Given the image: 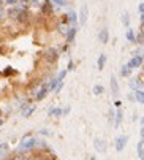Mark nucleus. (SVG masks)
<instances>
[{
	"mask_svg": "<svg viewBox=\"0 0 144 160\" xmlns=\"http://www.w3.org/2000/svg\"><path fill=\"white\" fill-rule=\"evenodd\" d=\"M93 148L97 149V152H105L106 151V143L102 138H95L93 140Z\"/></svg>",
	"mask_w": 144,
	"mask_h": 160,
	"instance_id": "nucleus-14",
	"label": "nucleus"
},
{
	"mask_svg": "<svg viewBox=\"0 0 144 160\" xmlns=\"http://www.w3.org/2000/svg\"><path fill=\"white\" fill-rule=\"evenodd\" d=\"M132 72H133V70L125 63V65L121 67V70H119V75H121L122 78H130V76H132Z\"/></svg>",
	"mask_w": 144,
	"mask_h": 160,
	"instance_id": "nucleus-17",
	"label": "nucleus"
},
{
	"mask_svg": "<svg viewBox=\"0 0 144 160\" xmlns=\"http://www.w3.org/2000/svg\"><path fill=\"white\" fill-rule=\"evenodd\" d=\"M30 11L29 10H22L19 14H17V18L14 19V22H16V24H19V26H27L29 24V22H30Z\"/></svg>",
	"mask_w": 144,
	"mask_h": 160,
	"instance_id": "nucleus-4",
	"label": "nucleus"
},
{
	"mask_svg": "<svg viewBox=\"0 0 144 160\" xmlns=\"http://www.w3.org/2000/svg\"><path fill=\"white\" fill-rule=\"evenodd\" d=\"M11 158L13 160H29L30 155H29V152H16L14 155H11Z\"/></svg>",
	"mask_w": 144,
	"mask_h": 160,
	"instance_id": "nucleus-22",
	"label": "nucleus"
},
{
	"mask_svg": "<svg viewBox=\"0 0 144 160\" xmlns=\"http://www.w3.org/2000/svg\"><path fill=\"white\" fill-rule=\"evenodd\" d=\"M47 116H51V118H62V108L60 106H49V109H47Z\"/></svg>",
	"mask_w": 144,
	"mask_h": 160,
	"instance_id": "nucleus-12",
	"label": "nucleus"
},
{
	"mask_svg": "<svg viewBox=\"0 0 144 160\" xmlns=\"http://www.w3.org/2000/svg\"><path fill=\"white\" fill-rule=\"evenodd\" d=\"M54 3V7H67L68 5V0H51Z\"/></svg>",
	"mask_w": 144,
	"mask_h": 160,
	"instance_id": "nucleus-29",
	"label": "nucleus"
},
{
	"mask_svg": "<svg viewBox=\"0 0 144 160\" xmlns=\"http://www.w3.org/2000/svg\"><path fill=\"white\" fill-rule=\"evenodd\" d=\"M67 73H68L67 70H60V72H59V73L56 75V78H57V79H59V81L62 82V81L65 79V76H67Z\"/></svg>",
	"mask_w": 144,
	"mask_h": 160,
	"instance_id": "nucleus-31",
	"label": "nucleus"
},
{
	"mask_svg": "<svg viewBox=\"0 0 144 160\" xmlns=\"http://www.w3.org/2000/svg\"><path fill=\"white\" fill-rule=\"evenodd\" d=\"M138 11H139V14L144 13V2H141V3L138 5Z\"/></svg>",
	"mask_w": 144,
	"mask_h": 160,
	"instance_id": "nucleus-38",
	"label": "nucleus"
},
{
	"mask_svg": "<svg viewBox=\"0 0 144 160\" xmlns=\"http://www.w3.org/2000/svg\"><path fill=\"white\" fill-rule=\"evenodd\" d=\"M21 2V0H3V5H7V7H14V5H17Z\"/></svg>",
	"mask_w": 144,
	"mask_h": 160,
	"instance_id": "nucleus-33",
	"label": "nucleus"
},
{
	"mask_svg": "<svg viewBox=\"0 0 144 160\" xmlns=\"http://www.w3.org/2000/svg\"><path fill=\"white\" fill-rule=\"evenodd\" d=\"M37 143H38V138H35V136H30L27 140H21V144L17 146L16 152H30L37 149Z\"/></svg>",
	"mask_w": 144,
	"mask_h": 160,
	"instance_id": "nucleus-2",
	"label": "nucleus"
},
{
	"mask_svg": "<svg viewBox=\"0 0 144 160\" xmlns=\"http://www.w3.org/2000/svg\"><path fill=\"white\" fill-rule=\"evenodd\" d=\"M87 18H89V8H87V5H81V10L78 14V24L84 26L87 22Z\"/></svg>",
	"mask_w": 144,
	"mask_h": 160,
	"instance_id": "nucleus-8",
	"label": "nucleus"
},
{
	"mask_svg": "<svg viewBox=\"0 0 144 160\" xmlns=\"http://www.w3.org/2000/svg\"><path fill=\"white\" fill-rule=\"evenodd\" d=\"M5 16V8H3V5H0V18H3Z\"/></svg>",
	"mask_w": 144,
	"mask_h": 160,
	"instance_id": "nucleus-43",
	"label": "nucleus"
},
{
	"mask_svg": "<svg viewBox=\"0 0 144 160\" xmlns=\"http://www.w3.org/2000/svg\"><path fill=\"white\" fill-rule=\"evenodd\" d=\"M103 92H105V87H103L102 84H95L93 89H92V94H93V95H102Z\"/></svg>",
	"mask_w": 144,
	"mask_h": 160,
	"instance_id": "nucleus-25",
	"label": "nucleus"
},
{
	"mask_svg": "<svg viewBox=\"0 0 144 160\" xmlns=\"http://www.w3.org/2000/svg\"><path fill=\"white\" fill-rule=\"evenodd\" d=\"M106 60H108L106 54H100L98 56V59H97V68L98 70H103V68L106 67Z\"/></svg>",
	"mask_w": 144,
	"mask_h": 160,
	"instance_id": "nucleus-21",
	"label": "nucleus"
},
{
	"mask_svg": "<svg viewBox=\"0 0 144 160\" xmlns=\"http://www.w3.org/2000/svg\"><path fill=\"white\" fill-rule=\"evenodd\" d=\"M136 151H138L139 160H144V140H139V143H138V146H136Z\"/></svg>",
	"mask_w": 144,
	"mask_h": 160,
	"instance_id": "nucleus-24",
	"label": "nucleus"
},
{
	"mask_svg": "<svg viewBox=\"0 0 144 160\" xmlns=\"http://www.w3.org/2000/svg\"><path fill=\"white\" fill-rule=\"evenodd\" d=\"M59 57H60V51H59L57 48H54V46L44 49V52H43V60H44L47 65H54V63H57Z\"/></svg>",
	"mask_w": 144,
	"mask_h": 160,
	"instance_id": "nucleus-1",
	"label": "nucleus"
},
{
	"mask_svg": "<svg viewBox=\"0 0 144 160\" xmlns=\"http://www.w3.org/2000/svg\"><path fill=\"white\" fill-rule=\"evenodd\" d=\"M68 49H70V44H68V43H65V44H63V46L60 48V52H67Z\"/></svg>",
	"mask_w": 144,
	"mask_h": 160,
	"instance_id": "nucleus-36",
	"label": "nucleus"
},
{
	"mask_svg": "<svg viewBox=\"0 0 144 160\" xmlns=\"http://www.w3.org/2000/svg\"><path fill=\"white\" fill-rule=\"evenodd\" d=\"M30 136H33V133H32V132H27L26 135L22 136V140H27V138H30Z\"/></svg>",
	"mask_w": 144,
	"mask_h": 160,
	"instance_id": "nucleus-41",
	"label": "nucleus"
},
{
	"mask_svg": "<svg viewBox=\"0 0 144 160\" xmlns=\"http://www.w3.org/2000/svg\"><path fill=\"white\" fill-rule=\"evenodd\" d=\"M98 40H100L102 44H106V43L109 41V30H108V27H103V29L98 32Z\"/></svg>",
	"mask_w": 144,
	"mask_h": 160,
	"instance_id": "nucleus-13",
	"label": "nucleus"
},
{
	"mask_svg": "<svg viewBox=\"0 0 144 160\" xmlns=\"http://www.w3.org/2000/svg\"><path fill=\"white\" fill-rule=\"evenodd\" d=\"M128 86H130V89L132 90H138V89H141L142 87V84H141V81H139V78L138 76H130V81H128Z\"/></svg>",
	"mask_w": 144,
	"mask_h": 160,
	"instance_id": "nucleus-16",
	"label": "nucleus"
},
{
	"mask_svg": "<svg viewBox=\"0 0 144 160\" xmlns=\"http://www.w3.org/2000/svg\"><path fill=\"white\" fill-rule=\"evenodd\" d=\"M76 33H78V27H70L67 35H65V43H68V44L73 43L75 38H76Z\"/></svg>",
	"mask_w": 144,
	"mask_h": 160,
	"instance_id": "nucleus-10",
	"label": "nucleus"
},
{
	"mask_svg": "<svg viewBox=\"0 0 144 160\" xmlns=\"http://www.w3.org/2000/svg\"><path fill=\"white\" fill-rule=\"evenodd\" d=\"M40 13L43 16H52L54 14V3L51 2V0H44V2L41 3V7H40Z\"/></svg>",
	"mask_w": 144,
	"mask_h": 160,
	"instance_id": "nucleus-5",
	"label": "nucleus"
},
{
	"mask_svg": "<svg viewBox=\"0 0 144 160\" xmlns=\"http://www.w3.org/2000/svg\"><path fill=\"white\" fill-rule=\"evenodd\" d=\"M0 5H3V0H0Z\"/></svg>",
	"mask_w": 144,
	"mask_h": 160,
	"instance_id": "nucleus-49",
	"label": "nucleus"
},
{
	"mask_svg": "<svg viewBox=\"0 0 144 160\" xmlns=\"http://www.w3.org/2000/svg\"><path fill=\"white\" fill-rule=\"evenodd\" d=\"M127 65L132 68V70H135V68H141L142 65H144V59H142V54H138V56H133L128 62H127Z\"/></svg>",
	"mask_w": 144,
	"mask_h": 160,
	"instance_id": "nucleus-7",
	"label": "nucleus"
},
{
	"mask_svg": "<svg viewBox=\"0 0 144 160\" xmlns=\"http://www.w3.org/2000/svg\"><path fill=\"white\" fill-rule=\"evenodd\" d=\"M133 94H135V102H136V103H141V105H144V89L133 90Z\"/></svg>",
	"mask_w": 144,
	"mask_h": 160,
	"instance_id": "nucleus-19",
	"label": "nucleus"
},
{
	"mask_svg": "<svg viewBox=\"0 0 144 160\" xmlns=\"http://www.w3.org/2000/svg\"><path fill=\"white\" fill-rule=\"evenodd\" d=\"M142 67H144V65H142ZM138 78H139V81H141V84L144 86V68H142V72L139 73V76H138Z\"/></svg>",
	"mask_w": 144,
	"mask_h": 160,
	"instance_id": "nucleus-37",
	"label": "nucleus"
},
{
	"mask_svg": "<svg viewBox=\"0 0 144 160\" xmlns=\"http://www.w3.org/2000/svg\"><path fill=\"white\" fill-rule=\"evenodd\" d=\"M70 27H71L70 24H65V22H62V21H59V22H57V30H59V33H60V35H63V37L67 35V32H68V29H70Z\"/></svg>",
	"mask_w": 144,
	"mask_h": 160,
	"instance_id": "nucleus-20",
	"label": "nucleus"
},
{
	"mask_svg": "<svg viewBox=\"0 0 144 160\" xmlns=\"http://www.w3.org/2000/svg\"><path fill=\"white\" fill-rule=\"evenodd\" d=\"M136 44H139V46H144V33H138L136 35Z\"/></svg>",
	"mask_w": 144,
	"mask_h": 160,
	"instance_id": "nucleus-30",
	"label": "nucleus"
},
{
	"mask_svg": "<svg viewBox=\"0 0 144 160\" xmlns=\"http://www.w3.org/2000/svg\"><path fill=\"white\" fill-rule=\"evenodd\" d=\"M122 121H124V111H122L121 108H117V109H116V114H114V121H112L114 128H119V127H121Z\"/></svg>",
	"mask_w": 144,
	"mask_h": 160,
	"instance_id": "nucleus-9",
	"label": "nucleus"
},
{
	"mask_svg": "<svg viewBox=\"0 0 144 160\" xmlns=\"http://www.w3.org/2000/svg\"><path fill=\"white\" fill-rule=\"evenodd\" d=\"M127 143H128V136H127V135H119L117 138L114 140V148H116V151H117V152H122V151L125 149Z\"/></svg>",
	"mask_w": 144,
	"mask_h": 160,
	"instance_id": "nucleus-6",
	"label": "nucleus"
},
{
	"mask_svg": "<svg viewBox=\"0 0 144 160\" xmlns=\"http://www.w3.org/2000/svg\"><path fill=\"white\" fill-rule=\"evenodd\" d=\"M3 124H5V119H3V118H2V114H0V127H2V125H3Z\"/></svg>",
	"mask_w": 144,
	"mask_h": 160,
	"instance_id": "nucleus-46",
	"label": "nucleus"
},
{
	"mask_svg": "<svg viewBox=\"0 0 144 160\" xmlns=\"http://www.w3.org/2000/svg\"><path fill=\"white\" fill-rule=\"evenodd\" d=\"M127 98H128L130 102H135V94H133V90H132V92H130V94L127 95Z\"/></svg>",
	"mask_w": 144,
	"mask_h": 160,
	"instance_id": "nucleus-39",
	"label": "nucleus"
},
{
	"mask_svg": "<svg viewBox=\"0 0 144 160\" xmlns=\"http://www.w3.org/2000/svg\"><path fill=\"white\" fill-rule=\"evenodd\" d=\"M121 21H122V24H124V27H130V14L128 13H122V16H121Z\"/></svg>",
	"mask_w": 144,
	"mask_h": 160,
	"instance_id": "nucleus-26",
	"label": "nucleus"
},
{
	"mask_svg": "<svg viewBox=\"0 0 144 160\" xmlns=\"http://www.w3.org/2000/svg\"><path fill=\"white\" fill-rule=\"evenodd\" d=\"M8 149H10L8 143H2V144H0V158H3L8 154Z\"/></svg>",
	"mask_w": 144,
	"mask_h": 160,
	"instance_id": "nucleus-27",
	"label": "nucleus"
},
{
	"mask_svg": "<svg viewBox=\"0 0 144 160\" xmlns=\"http://www.w3.org/2000/svg\"><path fill=\"white\" fill-rule=\"evenodd\" d=\"M16 73H17V72L14 70L13 67H7L5 70H3V73H2V75H3V76H7V78H10V76H14Z\"/></svg>",
	"mask_w": 144,
	"mask_h": 160,
	"instance_id": "nucleus-28",
	"label": "nucleus"
},
{
	"mask_svg": "<svg viewBox=\"0 0 144 160\" xmlns=\"http://www.w3.org/2000/svg\"><path fill=\"white\" fill-rule=\"evenodd\" d=\"M75 67H76V63L70 59V60H68V63H67V68H65V70H67V72H73V70H75Z\"/></svg>",
	"mask_w": 144,
	"mask_h": 160,
	"instance_id": "nucleus-32",
	"label": "nucleus"
},
{
	"mask_svg": "<svg viewBox=\"0 0 144 160\" xmlns=\"http://www.w3.org/2000/svg\"><path fill=\"white\" fill-rule=\"evenodd\" d=\"M139 124H141V127H142V125H144V116H142V118H141V119H139Z\"/></svg>",
	"mask_w": 144,
	"mask_h": 160,
	"instance_id": "nucleus-47",
	"label": "nucleus"
},
{
	"mask_svg": "<svg viewBox=\"0 0 144 160\" xmlns=\"http://www.w3.org/2000/svg\"><path fill=\"white\" fill-rule=\"evenodd\" d=\"M67 16H68V22H70V26H71V27H78V14H76V11L70 10V11L67 13Z\"/></svg>",
	"mask_w": 144,
	"mask_h": 160,
	"instance_id": "nucleus-15",
	"label": "nucleus"
},
{
	"mask_svg": "<svg viewBox=\"0 0 144 160\" xmlns=\"http://www.w3.org/2000/svg\"><path fill=\"white\" fill-rule=\"evenodd\" d=\"M71 111V108L70 106H65V108H62V116H67V114Z\"/></svg>",
	"mask_w": 144,
	"mask_h": 160,
	"instance_id": "nucleus-35",
	"label": "nucleus"
},
{
	"mask_svg": "<svg viewBox=\"0 0 144 160\" xmlns=\"http://www.w3.org/2000/svg\"><path fill=\"white\" fill-rule=\"evenodd\" d=\"M139 22H141V24H144V13L139 14Z\"/></svg>",
	"mask_w": 144,
	"mask_h": 160,
	"instance_id": "nucleus-45",
	"label": "nucleus"
},
{
	"mask_svg": "<svg viewBox=\"0 0 144 160\" xmlns=\"http://www.w3.org/2000/svg\"><path fill=\"white\" fill-rule=\"evenodd\" d=\"M62 87H63V82H60V84H59V86L56 87V90H54V92H56V94H59L60 90H62Z\"/></svg>",
	"mask_w": 144,
	"mask_h": 160,
	"instance_id": "nucleus-40",
	"label": "nucleus"
},
{
	"mask_svg": "<svg viewBox=\"0 0 144 160\" xmlns=\"http://www.w3.org/2000/svg\"><path fill=\"white\" fill-rule=\"evenodd\" d=\"M35 111H37V106H35V105H30V106H29L27 109H24V111H22L21 114H22V116L27 119V118H30V116H32V114H33Z\"/></svg>",
	"mask_w": 144,
	"mask_h": 160,
	"instance_id": "nucleus-23",
	"label": "nucleus"
},
{
	"mask_svg": "<svg viewBox=\"0 0 144 160\" xmlns=\"http://www.w3.org/2000/svg\"><path fill=\"white\" fill-rule=\"evenodd\" d=\"M139 136H141V140H144V125H142L141 130H139Z\"/></svg>",
	"mask_w": 144,
	"mask_h": 160,
	"instance_id": "nucleus-44",
	"label": "nucleus"
},
{
	"mask_svg": "<svg viewBox=\"0 0 144 160\" xmlns=\"http://www.w3.org/2000/svg\"><path fill=\"white\" fill-rule=\"evenodd\" d=\"M141 33H144V24H141Z\"/></svg>",
	"mask_w": 144,
	"mask_h": 160,
	"instance_id": "nucleus-48",
	"label": "nucleus"
},
{
	"mask_svg": "<svg viewBox=\"0 0 144 160\" xmlns=\"http://www.w3.org/2000/svg\"><path fill=\"white\" fill-rule=\"evenodd\" d=\"M109 89H111V94H112L114 97L119 95V81H117V78H116L114 75H112L111 79H109Z\"/></svg>",
	"mask_w": 144,
	"mask_h": 160,
	"instance_id": "nucleus-11",
	"label": "nucleus"
},
{
	"mask_svg": "<svg viewBox=\"0 0 144 160\" xmlns=\"http://www.w3.org/2000/svg\"><path fill=\"white\" fill-rule=\"evenodd\" d=\"M114 106H116V109L121 108V106H122V102H121V100H116V102H114Z\"/></svg>",
	"mask_w": 144,
	"mask_h": 160,
	"instance_id": "nucleus-42",
	"label": "nucleus"
},
{
	"mask_svg": "<svg viewBox=\"0 0 144 160\" xmlns=\"http://www.w3.org/2000/svg\"><path fill=\"white\" fill-rule=\"evenodd\" d=\"M49 94V89H47V84H46V81L38 87V90H35V94L30 97V98H33L35 102H41V100H44L46 98V95Z\"/></svg>",
	"mask_w": 144,
	"mask_h": 160,
	"instance_id": "nucleus-3",
	"label": "nucleus"
},
{
	"mask_svg": "<svg viewBox=\"0 0 144 160\" xmlns=\"http://www.w3.org/2000/svg\"><path fill=\"white\" fill-rule=\"evenodd\" d=\"M38 133H40L41 136H51V132L47 130V128H41V130H40Z\"/></svg>",
	"mask_w": 144,
	"mask_h": 160,
	"instance_id": "nucleus-34",
	"label": "nucleus"
},
{
	"mask_svg": "<svg viewBox=\"0 0 144 160\" xmlns=\"http://www.w3.org/2000/svg\"><path fill=\"white\" fill-rule=\"evenodd\" d=\"M125 38H127V41L128 43H133V44H136V33H135V30L133 29H127L125 30Z\"/></svg>",
	"mask_w": 144,
	"mask_h": 160,
	"instance_id": "nucleus-18",
	"label": "nucleus"
}]
</instances>
